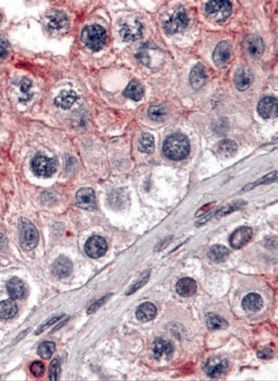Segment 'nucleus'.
Here are the masks:
<instances>
[{"label": "nucleus", "mask_w": 278, "mask_h": 381, "mask_svg": "<svg viewBox=\"0 0 278 381\" xmlns=\"http://www.w3.org/2000/svg\"><path fill=\"white\" fill-rule=\"evenodd\" d=\"M190 141L181 134L168 136L164 141L163 151L164 155L173 161H181L190 153Z\"/></svg>", "instance_id": "f257e3e1"}, {"label": "nucleus", "mask_w": 278, "mask_h": 381, "mask_svg": "<svg viewBox=\"0 0 278 381\" xmlns=\"http://www.w3.org/2000/svg\"><path fill=\"white\" fill-rule=\"evenodd\" d=\"M80 39L90 49L94 51H100L106 43V31L99 25L87 26L81 32Z\"/></svg>", "instance_id": "f03ea898"}, {"label": "nucleus", "mask_w": 278, "mask_h": 381, "mask_svg": "<svg viewBox=\"0 0 278 381\" xmlns=\"http://www.w3.org/2000/svg\"><path fill=\"white\" fill-rule=\"evenodd\" d=\"M19 236L21 246L27 251L34 249L39 241V234L37 228L26 218L19 221Z\"/></svg>", "instance_id": "7ed1b4c3"}, {"label": "nucleus", "mask_w": 278, "mask_h": 381, "mask_svg": "<svg viewBox=\"0 0 278 381\" xmlns=\"http://www.w3.org/2000/svg\"><path fill=\"white\" fill-rule=\"evenodd\" d=\"M205 10L209 18L216 22L227 20L232 11V5L225 0L210 1L205 5Z\"/></svg>", "instance_id": "20e7f679"}, {"label": "nucleus", "mask_w": 278, "mask_h": 381, "mask_svg": "<svg viewBox=\"0 0 278 381\" xmlns=\"http://www.w3.org/2000/svg\"><path fill=\"white\" fill-rule=\"evenodd\" d=\"M57 161L55 158L38 155L31 161V167L33 173L37 176L49 177L57 171Z\"/></svg>", "instance_id": "39448f33"}, {"label": "nucleus", "mask_w": 278, "mask_h": 381, "mask_svg": "<svg viewBox=\"0 0 278 381\" xmlns=\"http://www.w3.org/2000/svg\"><path fill=\"white\" fill-rule=\"evenodd\" d=\"M189 23V18L183 7L177 9L173 14L164 24L165 31L170 34L181 32Z\"/></svg>", "instance_id": "423d86ee"}, {"label": "nucleus", "mask_w": 278, "mask_h": 381, "mask_svg": "<svg viewBox=\"0 0 278 381\" xmlns=\"http://www.w3.org/2000/svg\"><path fill=\"white\" fill-rule=\"evenodd\" d=\"M203 370L210 378H219L228 373L229 363L226 358L211 357L205 362L203 366Z\"/></svg>", "instance_id": "0eeeda50"}, {"label": "nucleus", "mask_w": 278, "mask_h": 381, "mask_svg": "<svg viewBox=\"0 0 278 381\" xmlns=\"http://www.w3.org/2000/svg\"><path fill=\"white\" fill-rule=\"evenodd\" d=\"M108 249L105 239L99 236L90 237L85 243L84 249L87 255L92 259H97L104 256Z\"/></svg>", "instance_id": "6e6552de"}, {"label": "nucleus", "mask_w": 278, "mask_h": 381, "mask_svg": "<svg viewBox=\"0 0 278 381\" xmlns=\"http://www.w3.org/2000/svg\"><path fill=\"white\" fill-rule=\"evenodd\" d=\"M244 46L248 55L253 59H258L264 54L265 44L263 39L259 35H248L244 40Z\"/></svg>", "instance_id": "1a4fd4ad"}, {"label": "nucleus", "mask_w": 278, "mask_h": 381, "mask_svg": "<svg viewBox=\"0 0 278 381\" xmlns=\"http://www.w3.org/2000/svg\"><path fill=\"white\" fill-rule=\"evenodd\" d=\"M76 205L83 209L94 211L97 209L95 194L91 188L79 189L76 195Z\"/></svg>", "instance_id": "9d476101"}, {"label": "nucleus", "mask_w": 278, "mask_h": 381, "mask_svg": "<svg viewBox=\"0 0 278 381\" xmlns=\"http://www.w3.org/2000/svg\"><path fill=\"white\" fill-rule=\"evenodd\" d=\"M254 76L252 70L247 66L238 69L234 76V83L240 91H245L252 84Z\"/></svg>", "instance_id": "9b49d317"}, {"label": "nucleus", "mask_w": 278, "mask_h": 381, "mask_svg": "<svg viewBox=\"0 0 278 381\" xmlns=\"http://www.w3.org/2000/svg\"><path fill=\"white\" fill-rule=\"evenodd\" d=\"M253 230L249 227H241L236 230L230 237L229 242L233 249H240L251 240Z\"/></svg>", "instance_id": "f8f14e48"}, {"label": "nucleus", "mask_w": 278, "mask_h": 381, "mask_svg": "<svg viewBox=\"0 0 278 381\" xmlns=\"http://www.w3.org/2000/svg\"><path fill=\"white\" fill-rule=\"evenodd\" d=\"M277 101L273 97L268 96L259 102L258 112L264 119H273L277 116Z\"/></svg>", "instance_id": "ddd939ff"}, {"label": "nucleus", "mask_w": 278, "mask_h": 381, "mask_svg": "<svg viewBox=\"0 0 278 381\" xmlns=\"http://www.w3.org/2000/svg\"><path fill=\"white\" fill-rule=\"evenodd\" d=\"M231 54V48L226 41L219 42L215 48L212 54L213 63L218 67L225 66Z\"/></svg>", "instance_id": "4468645a"}, {"label": "nucleus", "mask_w": 278, "mask_h": 381, "mask_svg": "<svg viewBox=\"0 0 278 381\" xmlns=\"http://www.w3.org/2000/svg\"><path fill=\"white\" fill-rule=\"evenodd\" d=\"M73 270V263L65 256H60L52 265V273L59 278L68 277Z\"/></svg>", "instance_id": "2eb2a0df"}, {"label": "nucleus", "mask_w": 278, "mask_h": 381, "mask_svg": "<svg viewBox=\"0 0 278 381\" xmlns=\"http://www.w3.org/2000/svg\"><path fill=\"white\" fill-rule=\"evenodd\" d=\"M206 69L202 64H197L193 68L189 76V81L195 90H200L207 81Z\"/></svg>", "instance_id": "dca6fc26"}, {"label": "nucleus", "mask_w": 278, "mask_h": 381, "mask_svg": "<svg viewBox=\"0 0 278 381\" xmlns=\"http://www.w3.org/2000/svg\"><path fill=\"white\" fill-rule=\"evenodd\" d=\"M174 351V345L171 342L163 339L156 340L152 345V351L156 359L171 356Z\"/></svg>", "instance_id": "f3484780"}, {"label": "nucleus", "mask_w": 278, "mask_h": 381, "mask_svg": "<svg viewBox=\"0 0 278 381\" xmlns=\"http://www.w3.org/2000/svg\"><path fill=\"white\" fill-rule=\"evenodd\" d=\"M197 289L196 282L190 278H184L178 281L176 285L177 293L180 296L189 298L193 296Z\"/></svg>", "instance_id": "a211bd4d"}, {"label": "nucleus", "mask_w": 278, "mask_h": 381, "mask_svg": "<svg viewBox=\"0 0 278 381\" xmlns=\"http://www.w3.org/2000/svg\"><path fill=\"white\" fill-rule=\"evenodd\" d=\"M47 18L49 19L48 27L53 30H59L68 24L67 16L59 11H52L48 13Z\"/></svg>", "instance_id": "6ab92c4d"}, {"label": "nucleus", "mask_w": 278, "mask_h": 381, "mask_svg": "<svg viewBox=\"0 0 278 381\" xmlns=\"http://www.w3.org/2000/svg\"><path fill=\"white\" fill-rule=\"evenodd\" d=\"M78 96L74 91H62L55 99V104L62 110H68L77 100Z\"/></svg>", "instance_id": "aec40b11"}, {"label": "nucleus", "mask_w": 278, "mask_h": 381, "mask_svg": "<svg viewBox=\"0 0 278 381\" xmlns=\"http://www.w3.org/2000/svg\"><path fill=\"white\" fill-rule=\"evenodd\" d=\"M238 151V145L234 140L223 139L220 141L217 147L218 155L222 158L234 156Z\"/></svg>", "instance_id": "412c9836"}, {"label": "nucleus", "mask_w": 278, "mask_h": 381, "mask_svg": "<svg viewBox=\"0 0 278 381\" xmlns=\"http://www.w3.org/2000/svg\"><path fill=\"white\" fill-rule=\"evenodd\" d=\"M242 306L246 311L257 312L262 308L263 300L258 294L249 293L243 299Z\"/></svg>", "instance_id": "4be33fe9"}, {"label": "nucleus", "mask_w": 278, "mask_h": 381, "mask_svg": "<svg viewBox=\"0 0 278 381\" xmlns=\"http://www.w3.org/2000/svg\"><path fill=\"white\" fill-rule=\"evenodd\" d=\"M121 37L124 41L136 40L141 37V25L136 22L134 25L125 24L120 31Z\"/></svg>", "instance_id": "5701e85b"}, {"label": "nucleus", "mask_w": 278, "mask_h": 381, "mask_svg": "<svg viewBox=\"0 0 278 381\" xmlns=\"http://www.w3.org/2000/svg\"><path fill=\"white\" fill-rule=\"evenodd\" d=\"M156 314V307L149 302L140 305L138 307L136 313L138 320L142 322H148L153 320Z\"/></svg>", "instance_id": "b1692460"}, {"label": "nucleus", "mask_w": 278, "mask_h": 381, "mask_svg": "<svg viewBox=\"0 0 278 381\" xmlns=\"http://www.w3.org/2000/svg\"><path fill=\"white\" fill-rule=\"evenodd\" d=\"M229 254L230 251L228 248L222 245L211 246L207 252L210 260L218 263L225 262L229 258Z\"/></svg>", "instance_id": "393cba45"}, {"label": "nucleus", "mask_w": 278, "mask_h": 381, "mask_svg": "<svg viewBox=\"0 0 278 381\" xmlns=\"http://www.w3.org/2000/svg\"><path fill=\"white\" fill-rule=\"evenodd\" d=\"M204 318L206 325L210 330H225L229 325L225 319L217 314L208 313Z\"/></svg>", "instance_id": "a878e982"}, {"label": "nucleus", "mask_w": 278, "mask_h": 381, "mask_svg": "<svg viewBox=\"0 0 278 381\" xmlns=\"http://www.w3.org/2000/svg\"><path fill=\"white\" fill-rule=\"evenodd\" d=\"M7 289L9 295L13 300L21 299L25 294L24 283L17 278H13L8 282Z\"/></svg>", "instance_id": "bb28decb"}, {"label": "nucleus", "mask_w": 278, "mask_h": 381, "mask_svg": "<svg viewBox=\"0 0 278 381\" xmlns=\"http://www.w3.org/2000/svg\"><path fill=\"white\" fill-rule=\"evenodd\" d=\"M143 95V90L141 83L137 79H133L125 88L123 95L134 101L140 100Z\"/></svg>", "instance_id": "cd10ccee"}, {"label": "nucleus", "mask_w": 278, "mask_h": 381, "mask_svg": "<svg viewBox=\"0 0 278 381\" xmlns=\"http://www.w3.org/2000/svg\"><path fill=\"white\" fill-rule=\"evenodd\" d=\"M17 313V306L13 299H8L0 303V318L10 320Z\"/></svg>", "instance_id": "c85d7f7f"}, {"label": "nucleus", "mask_w": 278, "mask_h": 381, "mask_svg": "<svg viewBox=\"0 0 278 381\" xmlns=\"http://www.w3.org/2000/svg\"><path fill=\"white\" fill-rule=\"evenodd\" d=\"M138 149L143 153L151 154L153 153L155 148V141L153 136L144 133L141 135L138 140Z\"/></svg>", "instance_id": "c756f323"}, {"label": "nucleus", "mask_w": 278, "mask_h": 381, "mask_svg": "<svg viewBox=\"0 0 278 381\" xmlns=\"http://www.w3.org/2000/svg\"><path fill=\"white\" fill-rule=\"evenodd\" d=\"M167 109L161 104L152 105L148 111L149 117L156 121L164 120L167 116Z\"/></svg>", "instance_id": "7c9ffc66"}, {"label": "nucleus", "mask_w": 278, "mask_h": 381, "mask_svg": "<svg viewBox=\"0 0 278 381\" xmlns=\"http://www.w3.org/2000/svg\"><path fill=\"white\" fill-rule=\"evenodd\" d=\"M55 349L56 344L55 343L44 342L39 345L37 353L42 359H49L51 358L54 352H55Z\"/></svg>", "instance_id": "2f4dec72"}, {"label": "nucleus", "mask_w": 278, "mask_h": 381, "mask_svg": "<svg viewBox=\"0 0 278 381\" xmlns=\"http://www.w3.org/2000/svg\"><path fill=\"white\" fill-rule=\"evenodd\" d=\"M150 273L148 271H145L142 273L140 277L138 280L134 283V284L130 288L128 291L126 292L125 294L130 295L131 294L135 293L136 291L139 290L143 286L146 284L149 278Z\"/></svg>", "instance_id": "473e14b6"}, {"label": "nucleus", "mask_w": 278, "mask_h": 381, "mask_svg": "<svg viewBox=\"0 0 278 381\" xmlns=\"http://www.w3.org/2000/svg\"><path fill=\"white\" fill-rule=\"evenodd\" d=\"M60 372V363L58 359H53L50 363L49 370V377L51 380H56Z\"/></svg>", "instance_id": "72a5a7b5"}, {"label": "nucleus", "mask_w": 278, "mask_h": 381, "mask_svg": "<svg viewBox=\"0 0 278 381\" xmlns=\"http://www.w3.org/2000/svg\"><path fill=\"white\" fill-rule=\"evenodd\" d=\"M30 370L31 374L36 377L42 376L45 372V366L40 361L33 362L30 366Z\"/></svg>", "instance_id": "f704fd0d"}, {"label": "nucleus", "mask_w": 278, "mask_h": 381, "mask_svg": "<svg viewBox=\"0 0 278 381\" xmlns=\"http://www.w3.org/2000/svg\"><path fill=\"white\" fill-rule=\"evenodd\" d=\"M110 296L106 295L100 300L96 301L91 307L89 308L87 311V313L89 314H92L95 313L98 309H99L105 302L107 299H109Z\"/></svg>", "instance_id": "c9c22d12"}, {"label": "nucleus", "mask_w": 278, "mask_h": 381, "mask_svg": "<svg viewBox=\"0 0 278 381\" xmlns=\"http://www.w3.org/2000/svg\"><path fill=\"white\" fill-rule=\"evenodd\" d=\"M257 356L262 359H270L274 357V352L271 349L265 348L258 352Z\"/></svg>", "instance_id": "e433bc0d"}, {"label": "nucleus", "mask_w": 278, "mask_h": 381, "mask_svg": "<svg viewBox=\"0 0 278 381\" xmlns=\"http://www.w3.org/2000/svg\"><path fill=\"white\" fill-rule=\"evenodd\" d=\"M62 316H63V315L55 316L51 319L50 320L41 325L37 331L35 332V334L38 335L40 334L45 330L47 329V328L59 321Z\"/></svg>", "instance_id": "4c0bfd02"}, {"label": "nucleus", "mask_w": 278, "mask_h": 381, "mask_svg": "<svg viewBox=\"0 0 278 381\" xmlns=\"http://www.w3.org/2000/svg\"><path fill=\"white\" fill-rule=\"evenodd\" d=\"M122 193L120 192H115L111 197V202L115 206H121L124 203V196H122Z\"/></svg>", "instance_id": "58836bf2"}, {"label": "nucleus", "mask_w": 278, "mask_h": 381, "mask_svg": "<svg viewBox=\"0 0 278 381\" xmlns=\"http://www.w3.org/2000/svg\"><path fill=\"white\" fill-rule=\"evenodd\" d=\"M32 86V82L30 79L28 78H23L21 86H20V91L23 93H28V91L30 90V88Z\"/></svg>", "instance_id": "ea45409f"}, {"label": "nucleus", "mask_w": 278, "mask_h": 381, "mask_svg": "<svg viewBox=\"0 0 278 381\" xmlns=\"http://www.w3.org/2000/svg\"><path fill=\"white\" fill-rule=\"evenodd\" d=\"M7 55V50L3 46L0 45V58H4Z\"/></svg>", "instance_id": "a19ab883"}, {"label": "nucleus", "mask_w": 278, "mask_h": 381, "mask_svg": "<svg viewBox=\"0 0 278 381\" xmlns=\"http://www.w3.org/2000/svg\"><path fill=\"white\" fill-rule=\"evenodd\" d=\"M3 20V16L1 14H0V25H1V23Z\"/></svg>", "instance_id": "79ce46f5"}]
</instances>
